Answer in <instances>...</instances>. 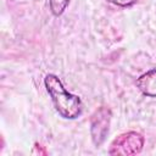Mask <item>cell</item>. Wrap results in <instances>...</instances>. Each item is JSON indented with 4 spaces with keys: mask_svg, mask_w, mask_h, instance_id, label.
Instances as JSON below:
<instances>
[{
    "mask_svg": "<svg viewBox=\"0 0 156 156\" xmlns=\"http://www.w3.org/2000/svg\"><path fill=\"white\" fill-rule=\"evenodd\" d=\"M45 88L51 96L52 104L56 108V111L67 119H74L80 116L83 111V104L82 100L71 93H68L61 80L55 74H48L44 79Z\"/></svg>",
    "mask_w": 156,
    "mask_h": 156,
    "instance_id": "1",
    "label": "cell"
},
{
    "mask_svg": "<svg viewBox=\"0 0 156 156\" xmlns=\"http://www.w3.org/2000/svg\"><path fill=\"white\" fill-rule=\"evenodd\" d=\"M144 136L136 132H127L118 135L110 145V155H136L143 150Z\"/></svg>",
    "mask_w": 156,
    "mask_h": 156,
    "instance_id": "2",
    "label": "cell"
},
{
    "mask_svg": "<svg viewBox=\"0 0 156 156\" xmlns=\"http://www.w3.org/2000/svg\"><path fill=\"white\" fill-rule=\"evenodd\" d=\"M111 122V111L110 108L101 106L99 107L90 117V135L95 146H100L108 133Z\"/></svg>",
    "mask_w": 156,
    "mask_h": 156,
    "instance_id": "3",
    "label": "cell"
},
{
    "mask_svg": "<svg viewBox=\"0 0 156 156\" xmlns=\"http://www.w3.org/2000/svg\"><path fill=\"white\" fill-rule=\"evenodd\" d=\"M138 89L146 96L156 98V68H152L136 79Z\"/></svg>",
    "mask_w": 156,
    "mask_h": 156,
    "instance_id": "4",
    "label": "cell"
},
{
    "mask_svg": "<svg viewBox=\"0 0 156 156\" xmlns=\"http://www.w3.org/2000/svg\"><path fill=\"white\" fill-rule=\"evenodd\" d=\"M49 4L52 15L60 16L66 10L67 5L69 4V0H49Z\"/></svg>",
    "mask_w": 156,
    "mask_h": 156,
    "instance_id": "5",
    "label": "cell"
},
{
    "mask_svg": "<svg viewBox=\"0 0 156 156\" xmlns=\"http://www.w3.org/2000/svg\"><path fill=\"white\" fill-rule=\"evenodd\" d=\"M107 1L111 2V4H113V5L121 6V7H128V6L134 5L138 0H107Z\"/></svg>",
    "mask_w": 156,
    "mask_h": 156,
    "instance_id": "6",
    "label": "cell"
}]
</instances>
